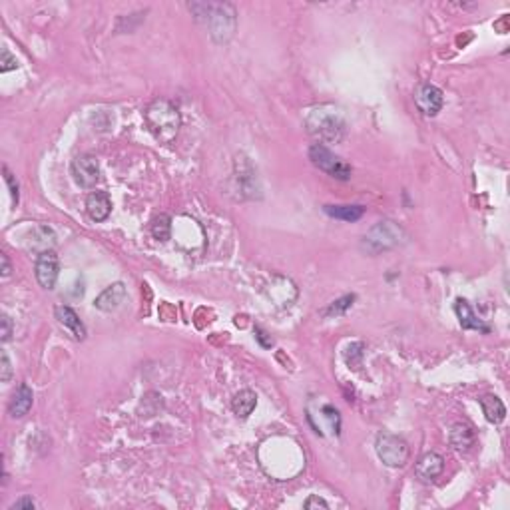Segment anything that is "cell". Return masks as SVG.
<instances>
[{
    "instance_id": "cell-6",
    "label": "cell",
    "mask_w": 510,
    "mask_h": 510,
    "mask_svg": "<svg viewBox=\"0 0 510 510\" xmlns=\"http://www.w3.org/2000/svg\"><path fill=\"white\" fill-rule=\"evenodd\" d=\"M309 159L313 162V166H317L319 170L329 174L335 180H349L351 166L347 162H343L339 156H335L327 146L323 144H313L309 148Z\"/></svg>"
},
{
    "instance_id": "cell-19",
    "label": "cell",
    "mask_w": 510,
    "mask_h": 510,
    "mask_svg": "<svg viewBox=\"0 0 510 510\" xmlns=\"http://www.w3.org/2000/svg\"><path fill=\"white\" fill-rule=\"evenodd\" d=\"M255 407H257V395L249 389H244L235 395L234 401H232V409L239 419H247L249 414L254 413Z\"/></svg>"
},
{
    "instance_id": "cell-29",
    "label": "cell",
    "mask_w": 510,
    "mask_h": 510,
    "mask_svg": "<svg viewBox=\"0 0 510 510\" xmlns=\"http://www.w3.org/2000/svg\"><path fill=\"white\" fill-rule=\"evenodd\" d=\"M0 259H2V277H8L11 276V259H8V255L6 254H0Z\"/></svg>"
},
{
    "instance_id": "cell-22",
    "label": "cell",
    "mask_w": 510,
    "mask_h": 510,
    "mask_svg": "<svg viewBox=\"0 0 510 510\" xmlns=\"http://www.w3.org/2000/svg\"><path fill=\"white\" fill-rule=\"evenodd\" d=\"M353 301H355V295H345V298L337 299V301L327 309V315H341V313H345V311L353 305Z\"/></svg>"
},
{
    "instance_id": "cell-5",
    "label": "cell",
    "mask_w": 510,
    "mask_h": 510,
    "mask_svg": "<svg viewBox=\"0 0 510 510\" xmlns=\"http://www.w3.org/2000/svg\"><path fill=\"white\" fill-rule=\"evenodd\" d=\"M375 450H377V457L381 458L382 465L391 468L403 467L404 463L409 460V445L403 436H397L393 433H387L382 431L377 435L375 441Z\"/></svg>"
},
{
    "instance_id": "cell-28",
    "label": "cell",
    "mask_w": 510,
    "mask_h": 510,
    "mask_svg": "<svg viewBox=\"0 0 510 510\" xmlns=\"http://www.w3.org/2000/svg\"><path fill=\"white\" fill-rule=\"evenodd\" d=\"M305 509H329V504L319 497H311V499L305 500Z\"/></svg>"
},
{
    "instance_id": "cell-4",
    "label": "cell",
    "mask_w": 510,
    "mask_h": 510,
    "mask_svg": "<svg viewBox=\"0 0 510 510\" xmlns=\"http://www.w3.org/2000/svg\"><path fill=\"white\" fill-rule=\"evenodd\" d=\"M404 239H407V234L399 223L391 222V220H382L377 225H373L371 230L365 234L361 247L367 254L377 255L404 244Z\"/></svg>"
},
{
    "instance_id": "cell-11",
    "label": "cell",
    "mask_w": 510,
    "mask_h": 510,
    "mask_svg": "<svg viewBox=\"0 0 510 510\" xmlns=\"http://www.w3.org/2000/svg\"><path fill=\"white\" fill-rule=\"evenodd\" d=\"M126 285H124V283H112V285L106 287V289L94 299V305L96 309H100V311L112 313V311L122 307V303L126 301Z\"/></svg>"
},
{
    "instance_id": "cell-13",
    "label": "cell",
    "mask_w": 510,
    "mask_h": 510,
    "mask_svg": "<svg viewBox=\"0 0 510 510\" xmlns=\"http://www.w3.org/2000/svg\"><path fill=\"white\" fill-rule=\"evenodd\" d=\"M34 403V393L26 382H21L16 387V391L12 393L11 403H8V413L12 419H22L24 414H28Z\"/></svg>"
},
{
    "instance_id": "cell-25",
    "label": "cell",
    "mask_w": 510,
    "mask_h": 510,
    "mask_svg": "<svg viewBox=\"0 0 510 510\" xmlns=\"http://www.w3.org/2000/svg\"><path fill=\"white\" fill-rule=\"evenodd\" d=\"M4 180L8 183V190H11V196H12V202L18 203V183L14 180V176H12L8 168H4Z\"/></svg>"
},
{
    "instance_id": "cell-24",
    "label": "cell",
    "mask_w": 510,
    "mask_h": 510,
    "mask_svg": "<svg viewBox=\"0 0 510 510\" xmlns=\"http://www.w3.org/2000/svg\"><path fill=\"white\" fill-rule=\"evenodd\" d=\"M0 361H2V373H0V379L2 382H8L12 377V365H11V359H8V353L6 351H2V355H0Z\"/></svg>"
},
{
    "instance_id": "cell-14",
    "label": "cell",
    "mask_w": 510,
    "mask_h": 510,
    "mask_svg": "<svg viewBox=\"0 0 510 510\" xmlns=\"http://www.w3.org/2000/svg\"><path fill=\"white\" fill-rule=\"evenodd\" d=\"M86 212L90 220L94 222H104L110 212H112V202L106 191H92L86 200Z\"/></svg>"
},
{
    "instance_id": "cell-20",
    "label": "cell",
    "mask_w": 510,
    "mask_h": 510,
    "mask_svg": "<svg viewBox=\"0 0 510 510\" xmlns=\"http://www.w3.org/2000/svg\"><path fill=\"white\" fill-rule=\"evenodd\" d=\"M323 210L327 215L335 217V220H343V222H357L365 213L363 205H325Z\"/></svg>"
},
{
    "instance_id": "cell-7",
    "label": "cell",
    "mask_w": 510,
    "mask_h": 510,
    "mask_svg": "<svg viewBox=\"0 0 510 510\" xmlns=\"http://www.w3.org/2000/svg\"><path fill=\"white\" fill-rule=\"evenodd\" d=\"M70 174L74 181L80 188H94L98 180H100V164L94 156L90 154H80L72 159V166H70Z\"/></svg>"
},
{
    "instance_id": "cell-23",
    "label": "cell",
    "mask_w": 510,
    "mask_h": 510,
    "mask_svg": "<svg viewBox=\"0 0 510 510\" xmlns=\"http://www.w3.org/2000/svg\"><path fill=\"white\" fill-rule=\"evenodd\" d=\"M18 68V60L16 56L8 52V48H2V60H0V72H8V70H16Z\"/></svg>"
},
{
    "instance_id": "cell-1",
    "label": "cell",
    "mask_w": 510,
    "mask_h": 510,
    "mask_svg": "<svg viewBox=\"0 0 510 510\" xmlns=\"http://www.w3.org/2000/svg\"><path fill=\"white\" fill-rule=\"evenodd\" d=\"M190 11L196 12L198 21L205 22L215 42L232 40L235 32V8L227 2H200L190 4Z\"/></svg>"
},
{
    "instance_id": "cell-21",
    "label": "cell",
    "mask_w": 510,
    "mask_h": 510,
    "mask_svg": "<svg viewBox=\"0 0 510 510\" xmlns=\"http://www.w3.org/2000/svg\"><path fill=\"white\" fill-rule=\"evenodd\" d=\"M149 232L152 235L158 239V242H168L171 237V217L166 213H159L156 215L152 222H149Z\"/></svg>"
},
{
    "instance_id": "cell-10",
    "label": "cell",
    "mask_w": 510,
    "mask_h": 510,
    "mask_svg": "<svg viewBox=\"0 0 510 510\" xmlns=\"http://www.w3.org/2000/svg\"><path fill=\"white\" fill-rule=\"evenodd\" d=\"M56 244V234L52 232V227L44 225V223H38L34 225L28 235H26V249L32 251V254H44V251H50Z\"/></svg>"
},
{
    "instance_id": "cell-15",
    "label": "cell",
    "mask_w": 510,
    "mask_h": 510,
    "mask_svg": "<svg viewBox=\"0 0 510 510\" xmlns=\"http://www.w3.org/2000/svg\"><path fill=\"white\" fill-rule=\"evenodd\" d=\"M54 315L58 319V323L64 325L66 329L72 331V335H74L78 341H84L86 339V327L84 323L80 321V317L76 315V311L72 307H68V305H58V307L54 309Z\"/></svg>"
},
{
    "instance_id": "cell-26",
    "label": "cell",
    "mask_w": 510,
    "mask_h": 510,
    "mask_svg": "<svg viewBox=\"0 0 510 510\" xmlns=\"http://www.w3.org/2000/svg\"><path fill=\"white\" fill-rule=\"evenodd\" d=\"M0 323H2V331H0V335H2V337H0V339L6 343V341L12 337V321H11V317L4 313V315L0 317Z\"/></svg>"
},
{
    "instance_id": "cell-27",
    "label": "cell",
    "mask_w": 510,
    "mask_h": 510,
    "mask_svg": "<svg viewBox=\"0 0 510 510\" xmlns=\"http://www.w3.org/2000/svg\"><path fill=\"white\" fill-rule=\"evenodd\" d=\"M34 509V500L30 497H22L21 500H16L11 506V510H32Z\"/></svg>"
},
{
    "instance_id": "cell-2",
    "label": "cell",
    "mask_w": 510,
    "mask_h": 510,
    "mask_svg": "<svg viewBox=\"0 0 510 510\" xmlns=\"http://www.w3.org/2000/svg\"><path fill=\"white\" fill-rule=\"evenodd\" d=\"M146 126L152 132V136L162 142V144H171L181 126V116L178 108L171 104L170 100L158 98L154 100L146 112H144Z\"/></svg>"
},
{
    "instance_id": "cell-18",
    "label": "cell",
    "mask_w": 510,
    "mask_h": 510,
    "mask_svg": "<svg viewBox=\"0 0 510 510\" xmlns=\"http://www.w3.org/2000/svg\"><path fill=\"white\" fill-rule=\"evenodd\" d=\"M480 407H482V413H484L489 423L499 425L506 416V407H504V403L500 401L497 395H484L480 399Z\"/></svg>"
},
{
    "instance_id": "cell-12",
    "label": "cell",
    "mask_w": 510,
    "mask_h": 510,
    "mask_svg": "<svg viewBox=\"0 0 510 510\" xmlns=\"http://www.w3.org/2000/svg\"><path fill=\"white\" fill-rule=\"evenodd\" d=\"M445 470V458L436 453H426L423 457L419 458L414 472L416 477L421 478L423 482H433L435 478L441 477V472Z\"/></svg>"
},
{
    "instance_id": "cell-3",
    "label": "cell",
    "mask_w": 510,
    "mask_h": 510,
    "mask_svg": "<svg viewBox=\"0 0 510 510\" xmlns=\"http://www.w3.org/2000/svg\"><path fill=\"white\" fill-rule=\"evenodd\" d=\"M305 126L313 138H317L319 142H329V144L341 142L347 132L343 114L333 106H319L311 110L305 120Z\"/></svg>"
},
{
    "instance_id": "cell-8",
    "label": "cell",
    "mask_w": 510,
    "mask_h": 510,
    "mask_svg": "<svg viewBox=\"0 0 510 510\" xmlns=\"http://www.w3.org/2000/svg\"><path fill=\"white\" fill-rule=\"evenodd\" d=\"M414 104L419 108V112L423 116L433 118L441 112V108L445 104L443 90L433 84H421L414 90Z\"/></svg>"
},
{
    "instance_id": "cell-16",
    "label": "cell",
    "mask_w": 510,
    "mask_h": 510,
    "mask_svg": "<svg viewBox=\"0 0 510 510\" xmlns=\"http://www.w3.org/2000/svg\"><path fill=\"white\" fill-rule=\"evenodd\" d=\"M450 445L453 448L457 450H470L475 446V441H477V435L472 431V426L467 425V423H457V425L450 426Z\"/></svg>"
},
{
    "instance_id": "cell-17",
    "label": "cell",
    "mask_w": 510,
    "mask_h": 510,
    "mask_svg": "<svg viewBox=\"0 0 510 510\" xmlns=\"http://www.w3.org/2000/svg\"><path fill=\"white\" fill-rule=\"evenodd\" d=\"M455 313H457L458 323H460L463 329H477L489 333V327H487V325H484V323L472 313V309L468 305L467 299H457V303H455Z\"/></svg>"
},
{
    "instance_id": "cell-9",
    "label": "cell",
    "mask_w": 510,
    "mask_h": 510,
    "mask_svg": "<svg viewBox=\"0 0 510 510\" xmlns=\"http://www.w3.org/2000/svg\"><path fill=\"white\" fill-rule=\"evenodd\" d=\"M34 273H36V281L40 283L42 289L52 291L56 281H58V255L54 254L52 249L38 255Z\"/></svg>"
}]
</instances>
